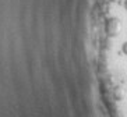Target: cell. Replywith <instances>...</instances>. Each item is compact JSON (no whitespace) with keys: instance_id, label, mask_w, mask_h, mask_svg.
Wrapping results in <instances>:
<instances>
[{"instance_id":"cell-1","label":"cell","mask_w":127,"mask_h":117,"mask_svg":"<svg viewBox=\"0 0 127 117\" xmlns=\"http://www.w3.org/2000/svg\"><path fill=\"white\" fill-rule=\"evenodd\" d=\"M113 98H115V100H117V102L124 100V98H126V89H124L123 87L117 85V87L113 89Z\"/></svg>"},{"instance_id":"cell-2","label":"cell","mask_w":127,"mask_h":117,"mask_svg":"<svg viewBox=\"0 0 127 117\" xmlns=\"http://www.w3.org/2000/svg\"><path fill=\"white\" fill-rule=\"evenodd\" d=\"M122 53L124 56H127V41L123 42V45H122Z\"/></svg>"}]
</instances>
